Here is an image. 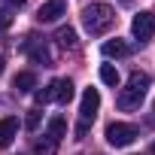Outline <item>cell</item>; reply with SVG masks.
I'll return each instance as SVG.
<instances>
[{
	"label": "cell",
	"mask_w": 155,
	"mask_h": 155,
	"mask_svg": "<svg viewBox=\"0 0 155 155\" xmlns=\"http://www.w3.org/2000/svg\"><path fill=\"white\" fill-rule=\"evenodd\" d=\"M55 43H58L61 49H76V31H73V28H58Z\"/></svg>",
	"instance_id": "obj_13"
},
{
	"label": "cell",
	"mask_w": 155,
	"mask_h": 155,
	"mask_svg": "<svg viewBox=\"0 0 155 155\" xmlns=\"http://www.w3.org/2000/svg\"><path fill=\"white\" fill-rule=\"evenodd\" d=\"M12 85H15L18 91H31V88H37V76H34L31 70H21V73H15Z\"/></svg>",
	"instance_id": "obj_12"
},
{
	"label": "cell",
	"mask_w": 155,
	"mask_h": 155,
	"mask_svg": "<svg viewBox=\"0 0 155 155\" xmlns=\"http://www.w3.org/2000/svg\"><path fill=\"white\" fill-rule=\"evenodd\" d=\"M85 134H88V125H85V122H79V125H76V140H82Z\"/></svg>",
	"instance_id": "obj_18"
},
{
	"label": "cell",
	"mask_w": 155,
	"mask_h": 155,
	"mask_svg": "<svg viewBox=\"0 0 155 155\" xmlns=\"http://www.w3.org/2000/svg\"><path fill=\"white\" fill-rule=\"evenodd\" d=\"M101 79H104L107 85L116 88V85H119V70H116L113 64H104V67H101Z\"/></svg>",
	"instance_id": "obj_15"
},
{
	"label": "cell",
	"mask_w": 155,
	"mask_h": 155,
	"mask_svg": "<svg viewBox=\"0 0 155 155\" xmlns=\"http://www.w3.org/2000/svg\"><path fill=\"white\" fill-rule=\"evenodd\" d=\"M134 140H137V128H134V125H128V122H113V125L107 128V143H110V146H116V149L131 146Z\"/></svg>",
	"instance_id": "obj_4"
},
{
	"label": "cell",
	"mask_w": 155,
	"mask_h": 155,
	"mask_svg": "<svg viewBox=\"0 0 155 155\" xmlns=\"http://www.w3.org/2000/svg\"><path fill=\"white\" fill-rule=\"evenodd\" d=\"M37 97V104H70L73 101V82L70 79H52L43 91H37L34 94Z\"/></svg>",
	"instance_id": "obj_3"
},
{
	"label": "cell",
	"mask_w": 155,
	"mask_h": 155,
	"mask_svg": "<svg viewBox=\"0 0 155 155\" xmlns=\"http://www.w3.org/2000/svg\"><path fill=\"white\" fill-rule=\"evenodd\" d=\"M82 25L91 37H101L116 25V9L110 3H91V6L82 9Z\"/></svg>",
	"instance_id": "obj_2"
},
{
	"label": "cell",
	"mask_w": 155,
	"mask_h": 155,
	"mask_svg": "<svg viewBox=\"0 0 155 155\" xmlns=\"http://www.w3.org/2000/svg\"><path fill=\"white\" fill-rule=\"evenodd\" d=\"M9 3H12V6H25V0H9Z\"/></svg>",
	"instance_id": "obj_19"
},
{
	"label": "cell",
	"mask_w": 155,
	"mask_h": 155,
	"mask_svg": "<svg viewBox=\"0 0 155 155\" xmlns=\"http://www.w3.org/2000/svg\"><path fill=\"white\" fill-rule=\"evenodd\" d=\"M55 152H58V143L49 140V137H43V140L34 143V155H55Z\"/></svg>",
	"instance_id": "obj_14"
},
{
	"label": "cell",
	"mask_w": 155,
	"mask_h": 155,
	"mask_svg": "<svg viewBox=\"0 0 155 155\" xmlns=\"http://www.w3.org/2000/svg\"><path fill=\"white\" fill-rule=\"evenodd\" d=\"M15 134H18V119L15 116H6V119H0V146H9L12 140H15Z\"/></svg>",
	"instance_id": "obj_9"
},
{
	"label": "cell",
	"mask_w": 155,
	"mask_h": 155,
	"mask_svg": "<svg viewBox=\"0 0 155 155\" xmlns=\"http://www.w3.org/2000/svg\"><path fill=\"white\" fill-rule=\"evenodd\" d=\"M3 67H6V64H3V58H0V73H3Z\"/></svg>",
	"instance_id": "obj_21"
},
{
	"label": "cell",
	"mask_w": 155,
	"mask_h": 155,
	"mask_svg": "<svg viewBox=\"0 0 155 155\" xmlns=\"http://www.w3.org/2000/svg\"><path fill=\"white\" fill-rule=\"evenodd\" d=\"M9 25H12V12L9 9H0V31H6Z\"/></svg>",
	"instance_id": "obj_17"
},
{
	"label": "cell",
	"mask_w": 155,
	"mask_h": 155,
	"mask_svg": "<svg viewBox=\"0 0 155 155\" xmlns=\"http://www.w3.org/2000/svg\"><path fill=\"white\" fill-rule=\"evenodd\" d=\"M40 119H43L40 110H28V116H25V128H28V131H37V128H40Z\"/></svg>",
	"instance_id": "obj_16"
},
{
	"label": "cell",
	"mask_w": 155,
	"mask_h": 155,
	"mask_svg": "<svg viewBox=\"0 0 155 155\" xmlns=\"http://www.w3.org/2000/svg\"><path fill=\"white\" fill-rule=\"evenodd\" d=\"M146 91H149V76L143 73V70H134L131 73V79H128V85L119 91V110H125V113H131V110H140V104H143V97H146Z\"/></svg>",
	"instance_id": "obj_1"
},
{
	"label": "cell",
	"mask_w": 155,
	"mask_h": 155,
	"mask_svg": "<svg viewBox=\"0 0 155 155\" xmlns=\"http://www.w3.org/2000/svg\"><path fill=\"white\" fill-rule=\"evenodd\" d=\"M131 34L137 43H149L152 34H155V15L152 12H137L134 21H131Z\"/></svg>",
	"instance_id": "obj_6"
},
{
	"label": "cell",
	"mask_w": 155,
	"mask_h": 155,
	"mask_svg": "<svg viewBox=\"0 0 155 155\" xmlns=\"http://www.w3.org/2000/svg\"><path fill=\"white\" fill-rule=\"evenodd\" d=\"M149 155H155V143H152V146H149Z\"/></svg>",
	"instance_id": "obj_20"
},
{
	"label": "cell",
	"mask_w": 155,
	"mask_h": 155,
	"mask_svg": "<svg viewBox=\"0 0 155 155\" xmlns=\"http://www.w3.org/2000/svg\"><path fill=\"white\" fill-rule=\"evenodd\" d=\"M49 140H55V143H61L64 137H67V122H64V116H55V119H49V134H46Z\"/></svg>",
	"instance_id": "obj_11"
},
{
	"label": "cell",
	"mask_w": 155,
	"mask_h": 155,
	"mask_svg": "<svg viewBox=\"0 0 155 155\" xmlns=\"http://www.w3.org/2000/svg\"><path fill=\"white\" fill-rule=\"evenodd\" d=\"M61 15H67V0H46V3L37 9V21H43V25L58 21Z\"/></svg>",
	"instance_id": "obj_8"
},
{
	"label": "cell",
	"mask_w": 155,
	"mask_h": 155,
	"mask_svg": "<svg viewBox=\"0 0 155 155\" xmlns=\"http://www.w3.org/2000/svg\"><path fill=\"white\" fill-rule=\"evenodd\" d=\"M104 55L107 58H128L131 55V46L125 40H107L104 43Z\"/></svg>",
	"instance_id": "obj_10"
},
{
	"label": "cell",
	"mask_w": 155,
	"mask_h": 155,
	"mask_svg": "<svg viewBox=\"0 0 155 155\" xmlns=\"http://www.w3.org/2000/svg\"><path fill=\"white\" fill-rule=\"evenodd\" d=\"M97 107H101V91H97V88H85L82 104H79V122L91 125L94 116H97Z\"/></svg>",
	"instance_id": "obj_7"
},
{
	"label": "cell",
	"mask_w": 155,
	"mask_h": 155,
	"mask_svg": "<svg viewBox=\"0 0 155 155\" xmlns=\"http://www.w3.org/2000/svg\"><path fill=\"white\" fill-rule=\"evenodd\" d=\"M21 52H25L34 64H43V67L52 64V52H49V46H46L40 37H28V40L21 43Z\"/></svg>",
	"instance_id": "obj_5"
}]
</instances>
